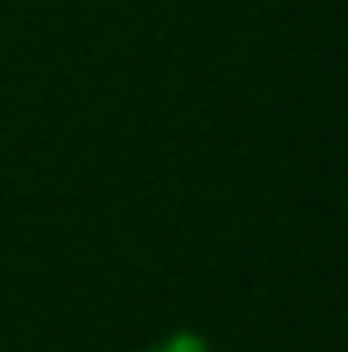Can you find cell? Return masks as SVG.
<instances>
[{"label": "cell", "instance_id": "obj_1", "mask_svg": "<svg viewBox=\"0 0 348 352\" xmlns=\"http://www.w3.org/2000/svg\"><path fill=\"white\" fill-rule=\"evenodd\" d=\"M163 352H201V348H196V343H191V338H176L172 348H163Z\"/></svg>", "mask_w": 348, "mask_h": 352}]
</instances>
